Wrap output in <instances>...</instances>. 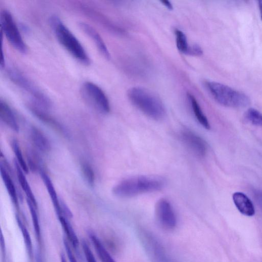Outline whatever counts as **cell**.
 I'll return each instance as SVG.
<instances>
[{"label":"cell","instance_id":"6da1fadb","mask_svg":"<svg viewBox=\"0 0 262 262\" xmlns=\"http://www.w3.org/2000/svg\"><path fill=\"white\" fill-rule=\"evenodd\" d=\"M165 180L159 177H135L125 180L116 185L113 188L112 192L116 197L131 198L159 191L165 187Z\"/></svg>","mask_w":262,"mask_h":262},{"label":"cell","instance_id":"7a4b0ae2","mask_svg":"<svg viewBox=\"0 0 262 262\" xmlns=\"http://www.w3.org/2000/svg\"><path fill=\"white\" fill-rule=\"evenodd\" d=\"M128 96L132 104L148 117L157 121L165 118V106L161 100L152 92L136 86L129 90Z\"/></svg>","mask_w":262,"mask_h":262},{"label":"cell","instance_id":"3957f363","mask_svg":"<svg viewBox=\"0 0 262 262\" xmlns=\"http://www.w3.org/2000/svg\"><path fill=\"white\" fill-rule=\"evenodd\" d=\"M49 22L56 39L63 47L79 62L84 65H90L91 60L88 54L61 19L56 16H53Z\"/></svg>","mask_w":262,"mask_h":262},{"label":"cell","instance_id":"277c9868","mask_svg":"<svg viewBox=\"0 0 262 262\" xmlns=\"http://www.w3.org/2000/svg\"><path fill=\"white\" fill-rule=\"evenodd\" d=\"M206 86L216 101L225 107L242 108L250 103L249 97L245 94L224 84L208 81Z\"/></svg>","mask_w":262,"mask_h":262},{"label":"cell","instance_id":"5b68a950","mask_svg":"<svg viewBox=\"0 0 262 262\" xmlns=\"http://www.w3.org/2000/svg\"><path fill=\"white\" fill-rule=\"evenodd\" d=\"M7 74L14 84L32 97L36 103L34 104L44 109H49L52 107V102L48 96L19 70L10 68Z\"/></svg>","mask_w":262,"mask_h":262},{"label":"cell","instance_id":"8992f818","mask_svg":"<svg viewBox=\"0 0 262 262\" xmlns=\"http://www.w3.org/2000/svg\"><path fill=\"white\" fill-rule=\"evenodd\" d=\"M1 26L6 38L19 52L25 54L27 47L11 13L4 10L1 14Z\"/></svg>","mask_w":262,"mask_h":262},{"label":"cell","instance_id":"52a82bcc","mask_svg":"<svg viewBox=\"0 0 262 262\" xmlns=\"http://www.w3.org/2000/svg\"><path fill=\"white\" fill-rule=\"evenodd\" d=\"M81 95L86 102L100 112L107 114L110 111L109 100L104 91L91 81L84 82L81 87Z\"/></svg>","mask_w":262,"mask_h":262},{"label":"cell","instance_id":"ba28073f","mask_svg":"<svg viewBox=\"0 0 262 262\" xmlns=\"http://www.w3.org/2000/svg\"><path fill=\"white\" fill-rule=\"evenodd\" d=\"M155 213L157 219L163 228L171 230L176 227L178 223L177 215L168 200L162 198L158 201Z\"/></svg>","mask_w":262,"mask_h":262},{"label":"cell","instance_id":"9c48e42d","mask_svg":"<svg viewBox=\"0 0 262 262\" xmlns=\"http://www.w3.org/2000/svg\"><path fill=\"white\" fill-rule=\"evenodd\" d=\"M181 137L187 148L196 156L205 157L208 151L206 141L194 131L185 129L181 133Z\"/></svg>","mask_w":262,"mask_h":262},{"label":"cell","instance_id":"30bf717a","mask_svg":"<svg viewBox=\"0 0 262 262\" xmlns=\"http://www.w3.org/2000/svg\"><path fill=\"white\" fill-rule=\"evenodd\" d=\"M27 107L28 110L39 120L52 127L57 131L66 135L67 131L64 127L47 113L44 109L34 103L28 104Z\"/></svg>","mask_w":262,"mask_h":262},{"label":"cell","instance_id":"8fae6325","mask_svg":"<svg viewBox=\"0 0 262 262\" xmlns=\"http://www.w3.org/2000/svg\"><path fill=\"white\" fill-rule=\"evenodd\" d=\"M78 26L82 31L90 37L95 43L100 52L106 59H110V54L102 37L94 27L88 23L80 22Z\"/></svg>","mask_w":262,"mask_h":262},{"label":"cell","instance_id":"7c38bea8","mask_svg":"<svg viewBox=\"0 0 262 262\" xmlns=\"http://www.w3.org/2000/svg\"><path fill=\"white\" fill-rule=\"evenodd\" d=\"M233 201L238 211L243 215L252 217L255 214V209L252 201L244 193L236 192L233 194Z\"/></svg>","mask_w":262,"mask_h":262},{"label":"cell","instance_id":"4fadbf2b","mask_svg":"<svg viewBox=\"0 0 262 262\" xmlns=\"http://www.w3.org/2000/svg\"><path fill=\"white\" fill-rule=\"evenodd\" d=\"M0 118L10 128L16 132H19V125L10 106L5 101L0 102Z\"/></svg>","mask_w":262,"mask_h":262},{"label":"cell","instance_id":"5bb4252c","mask_svg":"<svg viewBox=\"0 0 262 262\" xmlns=\"http://www.w3.org/2000/svg\"><path fill=\"white\" fill-rule=\"evenodd\" d=\"M31 137L35 146L41 152L47 153L51 149V144L46 135L36 127H32L31 131Z\"/></svg>","mask_w":262,"mask_h":262},{"label":"cell","instance_id":"9a60e30c","mask_svg":"<svg viewBox=\"0 0 262 262\" xmlns=\"http://www.w3.org/2000/svg\"><path fill=\"white\" fill-rule=\"evenodd\" d=\"M41 177L46 187L48 193L51 198L54 209L58 216L59 217L63 215L60 201L58 198L57 195L54 187L47 174L43 170L40 171Z\"/></svg>","mask_w":262,"mask_h":262},{"label":"cell","instance_id":"2e32d148","mask_svg":"<svg viewBox=\"0 0 262 262\" xmlns=\"http://www.w3.org/2000/svg\"><path fill=\"white\" fill-rule=\"evenodd\" d=\"M0 171H1V176L3 180L6 185V187L8 193L14 203V206L19 208V200L17 191L13 182L11 178L9 173L7 171L6 167L1 163L0 166Z\"/></svg>","mask_w":262,"mask_h":262},{"label":"cell","instance_id":"e0dca14e","mask_svg":"<svg viewBox=\"0 0 262 262\" xmlns=\"http://www.w3.org/2000/svg\"><path fill=\"white\" fill-rule=\"evenodd\" d=\"M16 168L17 170V174L18 181L21 186L22 190L24 191L27 196V199L30 200L34 205L37 207V202L34 194L31 189V188L29 185L26 178L24 174V171L23 170L21 166L15 161Z\"/></svg>","mask_w":262,"mask_h":262},{"label":"cell","instance_id":"ac0fdd59","mask_svg":"<svg viewBox=\"0 0 262 262\" xmlns=\"http://www.w3.org/2000/svg\"><path fill=\"white\" fill-rule=\"evenodd\" d=\"M188 98L193 112L198 122L204 128L207 130H210L211 129V126L205 114H204L195 98L191 94L188 95Z\"/></svg>","mask_w":262,"mask_h":262},{"label":"cell","instance_id":"d6986e66","mask_svg":"<svg viewBox=\"0 0 262 262\" xmlns=\"http://www.w3.org/2000/svg\"><path fill=\"white\" fill-rule=\"evenodd\" d=\"M90 237L102 262H116L96 235L91 234Z\"/></svg>","mask_w":262,"mask_h":262},{"label":"cell","instance_id":"ffe728a7","mask_svg":"<svg viewBox=\"0 0 262 262\" xmlns=\"http://www.w3.org/2000/svg\"><path fill=\"white\" fill-rule=\"evenodd\" d=\"M59 219L69 240L74 247H77L79 241L72 226L63 215L59 216Z\"/></svg>","mask_w":262,"mask_h":262},{"label":"cell","instance_id":"44dd1931","mask_svg":"<svg viewBox=\"0 0 262 262\" xmlns=\"http://www.w3.org/2000/svg\"><path fill=\"white\" fill-rule=\"evenodd\" d=\"M19 227L22 233V236L26 245V247L29 254L32 257L33 255V244L30 232H28L26 226L22 222L18 216L16 217Z\"/></svg>","mask_w":262,"mask_h":262},{"label":"cell","instance_id":"7402d4cb","mask_svg":"<svg viewBox=\"0 0 262 262\" xmlns=\"http://www.w3.org/2000/svg\"><path fill=\"white\" fill-rule=\"evenodd\" d=\"M12 146L13 150L17 159V163L21 166L25 173H28L29 167L23 157L20 144L17 140L12 141Z\"/></svg>","mask_w":262,"mask_h":262},{"label":"cell","instance_id":"603a6c76","mask_svg":"<svg viewBox=\"0 0 262 262\" xmlns=\"http://www.w3.org/2000/svg\"><path fill=\"white\" fill-rule=\"evenodd\" d=\"M245 118L253 125L262 128V114L257 110L248 109L245 114Z\"/></svg>","mask_w":262,"mask_h":262},{"label":"cell","instance_id":"cb8c5ba5","mask_svg":"<svg viewBox=\"0 0 262 262\" xmlns=\"http://www.w3.org/2000/svg\"><path fill=\"white\" fill-rule=\"evenodd\" d=\"M27 203L29 209H30L31 217L34 224L35 234L38 239H40L41 236V230L38 216L36 211V207L34 204L30 200L27 199Z\"/></svg>","mask_w":262,"mask_h":262},{"label":"cell","instance_id":"d4e9b609","mask_svg":"<svg viewBox=\"0 0 262 262\" xmlns=\"http://www.w3.org/2000/svg\"><path fill=\"white\" fill-rule=\"evenodd\" d=\"M176 35L178 49L181 52L188 54L190 46L186 35L183 32L177 30Z\"/></svg>","mask_w":262,"mask_h":262},{"label":"cell","instance_id":"484cf974","mask_svg":"<svg viewBox=\"0 0 262 262\" xmlns=\"http://www.w3.org/2000/svg\"><path fill=\"white\" fill-rule=\"evenodd\" d=\"M81 168L85 181L93 186L95 183V173L93 167L89 163L83 162L81 164Z\"/></svg>","mask_w":262,"mask_h":262},{"label":"cell","instance_id":"4316f807","mask_svg":"<svg viewBox=\"0 0 262 262\" xmlns=\"http://www.w3.org/2000/svg\"><path fill=\"white\" fill-rule=\"evenodd\" d=\"M82 248L87 262H97L93 251L86 242H82Z\"/></svg>","mask_w":262,"mask_h":262},{"label":"cell","instance_id":"83f0119b","mask_svg":"<svg viewBox=\"0 0 262 262\" xmlns=\"http://www.w3.org/2000/svg\"><path fill=\"white\" fill-rule=\"evenodd\" d=\"M64 243L70 262H77L75 256L73 255L68 242L66 239H64Z\"/></svg>","mask_w":262,"mask_h":262},{"label":"cell","instance_id":"f1b7e54d","mask_svg":"<svg viewBox=\"0 0 262 262\" xmlns=\"http://www.w3.org/2000/svg\"><path fill=\"white\" fill-rule=\"evenodd\" d=\"M203 54L202 48L198 45H194L190 47L188 54L200 56Z\"/></svg>","mask_w":262,"mask_h":262},{"label":"cell","instance_id":"f546056e","mask_svg":"<svg viewBox=\"0 0 262 262\" xmlns=\"http://www.w3.org/2000/svg\"><path fill=\"white\" fill-rule=\"evenodd\" d=\"M254 197L257 203L262 209V191L259 190L255 191Z\"/></svg>","mask_w":262,"mask_h":262},{"label":"cell","instance_id":"4dcf8cb0","mask_svg":"<svg viewBox=\"0 0 262 262\" xmlns=\"http://www.w3.org/2000/svg\"><path fill=\"white\" fill-rule=\"evenodd\" d=\"M161 3L166 7L167 9L171 10L173 9L171 3L167 1V0H163Z\"/></svg>","mask_w":262,"mask_h":262},{"label":"cell","instance_id":"1f68e13d","mask_svg":"<svg viewBox=\"0 0 262 262\" xmlns=\"http://www.w3.org/2000/svg\"><path fill=\"white\" fill-rule=\"evenodd\" d=\"M4 237L3 234V232H2L1 234V247L2 251L5 252L6 251V246H5V242Z\"/></svg>","mask_w":262,"mask_h":262},{"label":"cell","instance_id":"d6a6232c","mask_svg":"<svg viewBox=\"0 0 262 262\" xmlns=\"http://www.w3.org/2000/svg\"><path fill=\"white\" fill-rule=\"evenodd\" d=\"M258 7H259V9L261 19L262 20V0H260V1L258 2Z\"/></svg>","mask_w":262,"mask_h":262},{"label":"cell","instance_id":"836d02e7","mask_svg":"<svg viewBox=\"0 0 262 262\" xmlns=\"http://www.w3.org/2000/svg\"><path fill=\"white\" fill-rule=\"evenodd\" d=\"M61 262H67L66 259H65V256L62 255L61 256Z\"/></svg>","mask_w":262,"mask_h":262}]
</instances>
